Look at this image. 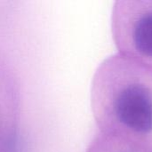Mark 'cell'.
Here are the masks:
<instances>
[{
	"label": "cell",
	"mask_w": 152,
	"mask_h": 152,
	"mask_svg": "<svg viewBox=\"0 0 152 152\" xmlns=\"http://www.w3.org/2000/svg\"><path fill=\"white\" fill-rule=\"evenodd\" d=\"M112 110L117 120L137 134L152 133V91L144 84L129 82L113 98Z\"/></svg>",
	"instance_id": "1"
},
{
	"label": "cell",
	"mask_w": 152,
	"mask_h": 152,
	"mask_svg": "<svg viewBox=\"0 0 152 152\" xmlns=\"http://www.w3.org/2000/svg\"><path fill=\"white\" fill-rule=\"evenodd\" d=\"M132 42L135 50L152 58V9L142 11L132 24Z\"/></svg>",
	"instance_id": "2"
}]
</instances>
